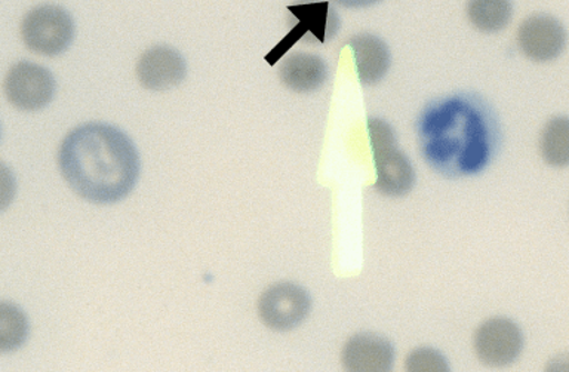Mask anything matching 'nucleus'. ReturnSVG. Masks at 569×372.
Segmentation results:
<instances>
[{
	"label": "nucleus",
	"instance_id": "7ed1b4c3",
	"mask_svg": "<svg viewBox=\"0 0 569 372\" xmlns=\"http://www.w3.org/2000/svg\"><path fill=\"white\" fill-rule=\"evenodd\" d=\"M368 135L376 163L373 190L389 198H402L411 192L416 184V171L407 154L398 148V139L390 123L385 119H369Z\"/></svg>",
	"mask_w": 569,
	"mask_h": 372
},
{
	"label": "nucleus",
	"instance_id": "39448f33",
	"mask_svg": "<svg viewBox=\"0 0 569 372\" xmlns=\"http://www.w3.org/2000/svg\"><path fill=\"white\" fill-rule=\"evenodd\" d=\"M311 310V296L292 282H279L267 288L257 303L258 318L270 330L287 332L300 326Z\"/></svg>",
	"mask_w": 569,
	"mask_h": 372
},
{
	"label": "nucleus",
	"instance_id": "9d476101",
	"mask_svg": "<svg viewBox=\"0 0 569 372\" xmlns=\"http://www.w3.org/2000/svg\"><path fill=\"white\" fill-rule=\"evenodd\" d=\"M395 348L373 332L351 335L341 350V363L350 372H387L393 368Z\"/></svg>",
	"mask_w": 569,
	"mask_h": 372
},
{
	"label": "nucleus",
	"instance_id": "dca6fc26",
	"mask_svg": "<svg viewBox=\"0 0 569 372\" xmlns=\"http://www.w3.org/2000/svg\"><path fill=\"white\" fill-rule=\"evenodd\" d=\"M29 336V321L17 305L0 304V349L13 352L26 343Z\"/></svg>",
	"mask_w": 569,
	"mask_h": 372
},
{
	"label": "nucleus",
	"instance_id": "423d86ee",
	"mask_svg": "<svg viewBox=\"0 0 569 372\" xmlns=\"http://www.w3.org/2000/svg\"><path fill=\"white\" fill-rule=\"evenodd\" d=\"M56 78L43 66L18 61L8 70L3 81L8 103L21 112H38L56 95Z\"/></svg>",
	"mask_w": 569,
	"mask_h": 372
},
{
	"label": "nucleus",
	"instance_id": "f3484780",
	"mask_svg": "<svg viewBox=\"0 0 569 372\" xmlns=\"http://www.w3.org/2000/svg\"><path fill=\"white\" fill-rule=\"evenodd\" d=\"M405 370L408 372H447L449 365L439 350L417 348L409 352L407 361H405Z\"/></svg>",
	"mask_w": 569,
	"mask_h": 372
},
{
	"label": "nucleus",
	"instance_id": "6ab92c4d",
	"mask_svg": "<svg viewBox=\"0 0 569 372\" xmlns=\"http://www.w3.org/2000/svg\"><path fill=\"white\" fill-rule=\"evenodd\" d=\"M333 2L347 8H365L371 7L373 3L380 2V0H333Z\"/></svg>",
	"mask_w": 569,
	"mask_h": 372
},
{
	"label": "nucleus",
	"instance_id": "4468645a",
	"mask_svg": "<svg viewBox=\"0 0 569 372\" xmlns=\"http://www.w3.org/2000/svg\"><path fill=\"white\" fill-rule=\"evenodd\" d=\"M467 19L482 33H498L513 19L511 0H467Z\"/></svg>",
	"mask_w": 569,
	"mask_h": 372
},
{
	"label": "nucleus",
	"instance_id": "0eeeda50",
	"mask_svg": "<svg viewBox=\"0 0 569 372\" xmlns=\"http://www.w3.org/2000/svg\"><path fill=\"white\" fill-rule=\"evenodd\" d=\"M523 332L509 318H491L475 331L473 350L483 365L502 368L513 363L523 350Z\"/></svg>",
	"mask_w": 569,
	"mask_h": 372
},
{
	"label": "nucleus",
	"instance_id": "f8f14e48",
	"mask_svg": "<svg viewBox=\"0 0 569 372\" xmlns=\"http://www.w3.org/2000/svg\"><path fill=\"white\" fill-rule=\"evenodd\" d=\"M288 10L296 20L292 33L289 37L305 39V41L313 39L316 42H327L336 37L340 21H338L331 3L327 0L325 2L309 0V2L289 7Z\"/></svg>",
	"mask_w": 569,
	"mask_h": 372
},
{
	"label": "nucleus",
	"instance_id": "9b49d317",
	"mask_svg": "<svg viewBox=\"0 0 569 372\" xmlns=\"http://www.w3.org/2000/svg\"><path fill=\"white\" fill-rule=\"evenodd\" d=\"M355 57L356 72L365 87L380 83L389 73L391 54L387 43L371 33L355 34L349 41Z\"/></svg>",
	"mask_w": 569,
	"mask_h": 372
},
{
	"label": "nucleus",
	"instance_id": "20e7f679",
	"mask_svg": "<svg viewBox=\"0 0 569 372\" xmlns=\"http://www.w3.org/2000/svg\"><path fill=\"white\" fill-rule=\"evenodd\" d=\"M27 50L43 57H57L74 41L76 24L70 12L53 3L31 8L20 24Z\"/></svg>",
	"mask_w": 569,
	"mask_h": 372
},
{
	"label": "nucleus",
	"instance_id": "f03ea898",
	"mask_svg": "<svg viewBox=\"0 0 569 372\" xmlns=\"http://www.w3.org/2000/svg\"><path fill=\"white\" fill-rule=\"evenodd\" d=\"M426 162L445 175H473L491 162L496 127L478 100L452 95L427 105L417 122Z\"/></svg>",
	"mask_w": 569,
	"mask_h": 372
},
{
	"label": "nucleus",
	"instance_id": "f257e3e1",
	"mask_svg": "<svg viewBox=\"0 0 569 372\" xmlns=\"http://www.w3.org/2000/svg\"><path fill=\"white\" fill-rule=\"evenodd\" d=\"M58 167L66 183L84 201L111 205L132 192L141 161L136 144L119 128L89 122L62 140Z\"/></svg>",
	"mask_w": 569,
	"mask_h": 372
},
{
	"label": "nucleus",
	"instance_id": "1a4fd4ad",
	"mask_svg": "<svg viewBox=\"0 0 569 372\" xmlns=\"http://www.w3.org/2000/svg\"><path fill=\"white\" fill-rule=\"evenodd\" d=\"M136 74L146 90L168 91L184 81L187 63L176 48L156 46L142 52L137 61Z\"/></svg>",
	"mask_w": 569,
	"mask_h": 372
},
{
	"label": "nucleus",
	"instance_id": "a211bd4d",
	"mask_svg": "<svg viewBox=\"0 0 569 372\" xmlns=\"http://www.w3.org/2000/svg\"><path fill=\"white\" fill-rule=\"evenodd\" d=\"M549 371H569V354H562V356L555 358L553 361L547 365Z\"/></svg>",
	"mask_w": 569,
	"mask_h": 372
},
{
	"label": "nucleus",
	"instance_id": "2eb2a0df",
	"mask_svg": "<svg viewBox=\"0 0 569 372\" xmlns=\"http://www.w3.org/2000/svg\"><path fill=\"white\" fill-rule=\"evenodd\" d=\"M540 153L547 165L569 167V118L558 117L546 123L540 135Z\"/></svg>",
	"mask_w": 569,
	"mask_h": 372
},
{
	"label": "nucleus",
	"instance_id": "6e6552de",
	"mask_svg": "<svg viewBox=\"0 0 569 372\" xmlns=\"http://www.w3.org/2000/svg\"><path fill=\"white\" fill-rule=\"evenodd\" d=\"M516 42L520 52L533 63H549L567 48L568 33L555 17L533 14L519 26Z\"/></svg>",
	"mask_w": 569,
	"mask_h": 372
},
{
	"label": "nucleus",
	"instance_id": "ddd939ff",
	"mask_svg": "<svg viewBox=\"0 0 569 372\" xmlns=\"http://www.w3.org/2000/svg\"><path fill=\"white\" fill-rule=\"evenodd\" d=\"M279 79L289 91L309 94L320 90L327 82L328 66L319 56L297 52L280 64Z\"/></svg>",
	"mask_w": 569,
	"mask_h": 372
}]
</instances>
